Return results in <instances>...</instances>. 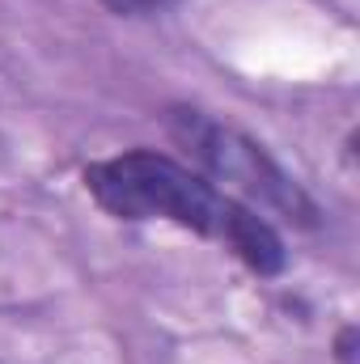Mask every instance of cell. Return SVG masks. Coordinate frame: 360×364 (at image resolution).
<instances>
[{"instance_id": "1", "label": "cell", "mask_w": 360, "mask_h": 364, "mask_svg": "<svg viewBox=\"0 0 360 364\" xmlns=\"http://www.w3.org/2000/svg\"><path fill=\"white\" fill-rule=\"evenodd\" d=\"M90 199L115 220H170L216 246H225L255 275H280L288 263L284 237L268 216L225 195L195 166H182L153 149H127L85 166Z\"/></svg>"}, {"instance_id": "2", "label": "cell", "mask_w": 360, "mask_h": 364, "mask_svg": "<svg viewBox=\"0 0 360 364\" xmlns=\"http://www.w3.org/2000/svg\"><path fill=\"white\" fill-rule=\"evenodd\" d=\"M166 127H170L174 144L199 166V174L212 178L225 195L242 199L246 208H255L268 220L284 216L297 229L318 225V203L301 191V182L259 140H250L233 123H221L216 114H208L199 106H174Z\"/></svg>"}, {"instance_id": "3", "label": "cell", "mask_w": 360, "mask_h": 364, "mask_svg": "<svg viewBox=\"0 0 360 364\" xmlns=\"http://www.w3.org/2000/svg\"><path fill=\"white\" fill-rule=\"evenodd\" d=\"M110 13H119V17H149V13H166V9H174L179 0H102Z\"/></svg>"}, {"instance_id": "4", "label": "cell", "mask_w": 360, "mask_h": 364, "mask_svg": "<svg viewBox=\"0 0 360 364\" xmlns=\"http://www.w3.org/2000/svg\"><path fill=\"white\" fill-rule=\"evenodd\" d=\"M352 343H356V326H344V335H339V360L352 364Z\"/></svg>"}]
</instances>
